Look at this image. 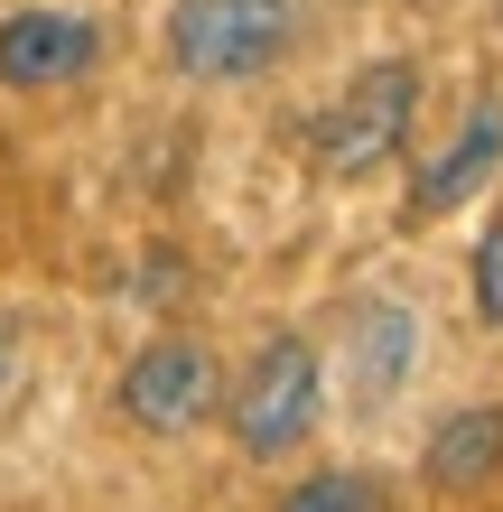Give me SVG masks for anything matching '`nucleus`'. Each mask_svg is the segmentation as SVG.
Returning a JSON list of instances; mask_svg holds the SVG:
<instances>
[{
	"label": "nucleus",
	"instance_id": "1",
	"mask_svg": "<svg viewBox=\"0 0 503 512\" xmlns=\"http://www.w3.org/2000/svg\"><path fill=\"white\" fill-rule=\"evenodd\" d=\"M317 401H327L317 345H308V336H271V345L243 364V382L224 391V429H233V447H243L252 466H271V457H289V447H308Z\"/></svg>",
	"mask_w": 503,
	"mask_h": 512
},
{
	"label": "nucleus",
	"instance_id": "2",
	"mask_svg": "<svg viewBox=\"0 0 503 512\" xmlns=\"http://www.w3.org/2000/svg\"><path fill=\"white\" fill-rule=\"evenodd\" d=\"M410 122H420V66H401V56H382L345 84V94L317 112V168L327 177H373L401 159Z\"/></svg>",
	"mask_w": 503,
	"mask_h": 512
},
{
	"label": "nucleus",
	"instance_id": "3",
	"mask_svg": "<svg viewBox=\"0 0 503 512\" xmlns=\"http://www.w3.org/2000/svg\"><path fill=\"white\" fill-rule=\"evenodd\" d=\"M289 47V0H177L168 10V66L196 84H243L280 66Z\"/></svg>",
	"mask_w": 503,
	"mask_h": 512
},
{
	"label": "nucleus",
	"instance_id": "4",
	"mask_svg": "<svg viewBox=\"0 0 503 512\" xmlns=\"http://www.w3.org/2000/svg\"><path fill=\"white\" fill-rule=\"evenodd\" d=\"M215 401H224V373H215V354H205L196 336H150L122 364V419H131V429H150V438L205 429Z\"/></svg>",
	"mask_w": 503,
	"mask_h": 512
},
{
	"label": "nucleus",
	"instance_id": "5",
	"mask_svg": "<svg viewBox=\"0 0 503 512\" xmlns=\"http://www.w3.org/2000/svg\"><path fill=\"white\" fill-rule=\"evenodd\" d=\"M94 56H103V38H94V19H75V10H19V19H0V84H10V94L75 84Z\"/></svg>",
	"mask_w": 503,
	"mask_h": 512
},
{
	"label": "nucleus",
	"instance_id": "6",
	"mask_svg": "<svg viewBox=\"0 0 503 512\" xmlns=\"http://www.w3.org/2000/svg\"><path fill=\"white\" fill-rule=\"evenodd\" d=\"M494 159H503V103H494V94H476L466 131H457V140L420 168V187H410V215H448V205H466V196L494 177Z\"/></svg>",
	"mask_w": 503,
	"mask_h": 512
},
{
	"label": "nucleus",
	"instance_id": "7",
	"mask_svg": "<svg viewBox=\"0 0 503 512\" xmlns=\"http://www.w3.org/2000/svg\"><path fill=\"white\" fill-rule=\"evenodd\" d=\"M494 475H503V401H476L429 438V485L438 494H485Z\"/></svg>",
	"mask_w": 503,
	"mask_h": 512
},
{
	"label": "nucleus",
	"instance_id": "8",
	"mask_svg": "<svg viewBox=\"0 0 503 512\" xmlns=\"http://www.w3.org/2000/svg\"><path fill=\"white\" fill-rule=\"evenodd\" d=\"M410 354H420V326H410L401 308H354V326H345V364H354V382H364L373 401L401 382Z\"/></svg>",
	"mask_w": 503,
	"mask_h": 512
},
{
	"label": "nucleus",
	"instance_id": "9",
	"mask_svg": "<svg viewBox=\"0 0 503 512\" xmlns=\"http://www.w3.org/2000/svg\"><path fill=\"white\" fill-rule=\"evenodd\" d=\"M280 512H382V485L354 475V466H317V475H299L280 494Z\"/></svg>",
	"mask_w": 503,
	"mask_h": 512
},
{
	"label": "nucleus",
	"instance_id": "10",
	"mask_svg": "<svg viewBox=\"0 0 503 512\" xmlns=\"http://www.w3.org/2000/svg\"><path fill=\"white\" fill-rule=\"evenodd\" d=\"M476 317H485L494 336H503V224H494L485 243H476Z\"/></svg>",
	"mask_w": 503,
	"mask_h": 512
},
{
	"label": "nucleus",
	"instance_id": "11",
	"mask_svg": "<svg viewBox=\"0 0 503 512\" xmlns=\"http://www.w3.org/2000/svg\"><path fill=\"white\" fill-rule=\"evenodd\" d=\"M10 364H19V336H10V326H0V382H10Z\"/></svg>",
	"mask_w": 503,
	"mask_h": 512
}]
</instances>
